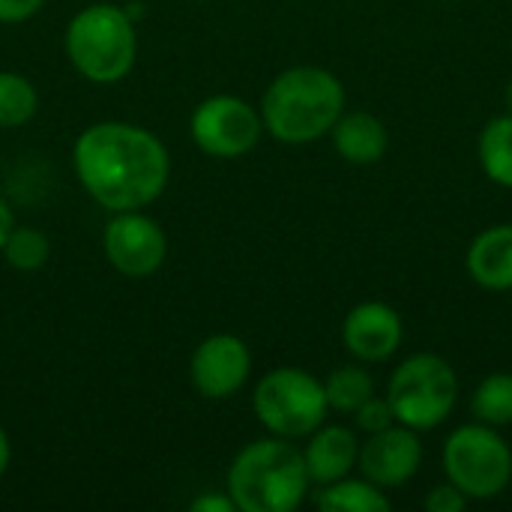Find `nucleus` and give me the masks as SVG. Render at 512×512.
<instances>
[{"mask_svg": "<svg viewBox=\"0 0 512 512\" xmlns=\"http://www.w3.org/2000/svg\"><path fill=\"white\" fill-rule=\"evenodd\" d=\"M72 159L81 186L111 213L144 210L165 192L171 174L165 144L153 132L120 120L87 126Z\"/></svg>", "mask_w": 512, "mask_h": 512, "instance_id": "obj_1", "label": "nucleus"}, {"mask_svg": "<svg viewBox=\"0 0 512 512\" xmlns=\"http://www.w3.org/2000/svg\"><path fill=\"white\" fill-rule=\"evenodd\" d=\"M345 111L342 81L321 66H294L270 81L261 99L264 129L285 144L327 135Z\"/></svg>", "mask_w": 512, "mask_h": 512, "instance_id": "obj_2", "label": "nucleus"}, {"mask_svg": "<svg viewBox=\"0 0 512 512\" xmlns=\"http://www.w3.org/2000/svg\"><path fill=\"white\" fill-rule=\"evenodd\" d=\"M309 486L303 453L288 438L243 447L228 471V495L243 512L297 510Z\"/></svg>", "mask_w": 512, "mask_h": 512, "instance_id": "obj_3", "label": "nucleus"}, {"mask_svg": "<svg viewBox=\"0 0 512 512\" xmlns=\"http://www.w3.org/2000/svg\"><path fill=\"white\" fill-rule=\"evenodd\" d=\"M138 54L135 24L114 3L84 6L66 27L69 63L96 84H114L129 75Z\"/></svg>", "mask_w": 512, "mask_h": 512, "instance_id": "obj_4", "label": "nucleus"}, {"mask_svg": "<svg viewBox=\"0 0 512 512\" xmlns=\"http://www.w3.org/2000/svg\"><path fill=\"white\" fill-rule=\"evenodd\" d=\"M459 399V378L453 366L438 354H414L408 357L390 378L387 402L393 405L396 423L429 432L441 426Z\"/></svg>", "mask_w": 512, "mask_h": 512, "instance_id": "obj_5", "label": "nucleus"}, {"mask_svg": "<svg viewBox=\"0 0 512 512\" xmlns=\"http://www.w3.org/2000/svg\"><path fill=\"white\" fill-rule=\"evenodd\" d=\"M252 408L276 438H309L330 411L324 384L294 366L267 372L252 393Z\"/></svg>", "mask_w": 512, "mask_h": 512, "instance_id": "obj_6", "label": "nucleus"}, {"mask_svg": "<svg viewBox=\"0 0 512 512\" xmlns=\"http://www.w3.org/2000/svg\"><path fill=\"white\" fill-rule=\"evenodd\" d=\"M444 468L465 498L489 501L510 486L512 450L495 426H462L444 444Z\"/></svg>", "mask_w": 512, "mask_h": 512, "instance_id": "obj_7", "label": "nucleus"}, {"mask_svg": "<svg viewBox=\"0 0 512 512\" xmlns=\"http://www.w3.org/2000/svg\"><path fill=\"white\" fill-rule=\"evenodd\" d=\"M261 114L240 96H210L204 99L189 123L192 141L216 159H240L261 138Z\"/></svg>", "mask_w": 512, "mask_h": 512, "instance_id": "obj_8", "label": "nucleus"}, {"mask_svg": "<svg viewBox=\"0 0 512 512\" xmlns=\"http://www.w3.org/2000/svg\"><path fill=\"white\" fill-rule=\"evenodd\" d=\"M105 255L117 273L129 279H147L165 264L168 240L156 219L144 216L141 210H123L105 225Z\"/></svg>", "mask_w": 512, "mask_h": 512, "instance_id": "obj_9", "label": "nucleus"}, {"mask_svg": "<svg viewBox=\"0 0 512 512\" xmlns=\"http://www.w3.org/2000/svg\"><path fill=\"white\" fill-rule=\"evenodd\" d=\"M252 372V354L240 336L216 333L207 336L192 354V384L207 399H231Z\"/></svg>", "mask_w": 512, "mask_h": 512, "instance_id": "obj_10", "label": "nucleus"}, {"mask_svg": "<svg viewBox=\"0 0 512 512\" xmlns=\"http://www.w3.org/2000/svg\"><path fill=\"white\" fill-rule=\"evenodd\" d=\"M423 462V447L414 429L408 426H390L384 432L369 435V441L360 447L357 465L369 483L378 489H396L405 486Z\"/></svg>", "mask_w": 512, "mask_h": 512, "instance_id": "obj_11", "label": "nucleus"}, {"mask_svg": "<svg viewBox=\"0 0 512 512\" xmlns=\"http://www.w3.org/2000/svg\"><path fill=\"white\" fill-rule=\"evenodd\" d=\"M342 342L363 363L390 360L402 345V318L387 303H360L342 324Z\"/></svg>", "mask_w": 512, "mask_h": 512, "instance_id": "obj_12", "label": "nucleus"}, {"mask_svg": "<svg viewBox=\"0 0 512 512\" xmlns=\"http://www.w3.org/2000/svg\"><path fill=\"white\" fill-rule=\"evenodd\" d=\"M360 447L351 429L345 426H318L312 432V441L303 453L306 471H309V483L315 486H330L342 477L351 474V468L357 465Z\"/></svg>", "mask_w": 512, "mask_h": 512, "instance_id": "obj_13", "label": "nucleus"}, {"mask_svg": "<svg viewBox=\"0 0 512 512\" xmlns=\"http://www.w3.org/2000/svg\"><path fill=\"white\" fill-rule=\"evenodd\" d=\"M468 273L486 291H512V225H495L471 243Z\"/></svg>", "mask_w": 512, "mask_h": 512, "instance_id": "obj_14", "label": "nucleus"}, {"mask_svg": "<svg viewBox=\"0 0 512 512\" xmlns=\"http://www.w3.org/2000/svg\"><path fill=\"white\" fill-rule=\"evenodd\" d=\"M330 135H333L336 153L345 162H354V165L378 162L387 153V144H390L387 126L378 117H372L369 111H351V114L342 111V117L336 120Z\"/></svg>", "mask_w": 512, "mask_h": 512, "instance_id": "obj_15", "label": "nucleus"}, {"mask_svg": "<svg viewBox=\"0 0 512 512\" xmlns=\"http://www.w3.org/2000/svg\"><path fill=\"white\" fill-rule=\"evenodd\" d=\"M315 504L324 512H387L390 510V498L384 495V489H378L375 483L363 480H351L342 477L330 486H321V492L315 495Z\"/></svg>", "mask_w": 512, "mask_h": 512, "instance_id": "obj_16", "label": "nucleus"}, {"mask_svg": "<svg viewBox=\"0 0 512 512\" xmlns=\"http://www.w3.org/2000/svg\"><path fill=\"white\" fill-rule=\"evenodd\" d=\"M480 165L492 183L512 189V114L495 117L483 126Z\"/></svg>", "mask_w": 512, "mask_h": 512, "instance_id": "obj_17", "label": "nucleus"}, {"mask_svg": "<svg viewBox=\"0 0 512 512\" xmlns=\"http://www.w3.org/2000/svg\"><path fill=\"white\" fill-rule=\"evenodd\" d=\"M324 396L327 405L339 414H354L363 402H369L375 396V384L372 375L360 366H342L336 372H330V378L324 381Z\"/></svg>", "mask_w": 512, "mask_h": 512, "instance_id": "obj_18", "label": "nucleus"}, {"mask_svg": "<svg viewBox=\"0 0 512 512\" xmlns=\"http://www.w3.org/2000/svg\"><path fill=\"white\" fill-rule=\"evenodd\" d=\"M471 411L477 417V423L486 426H512V375L498 372L480 381V387L474 390L471 399Z\"/></svg>", "mask_w": 512, "mask_h": 512, "instance_id": "obj_19", "label": "nucleus"}, {"mask_svg": "<svg viewBox=\"0 0 512 512\" xmlns=\"http://www.w3.org/2000/svg\"><path fill=\"white\" fill-rule=\"evenodd\" d=\"M39 108L36 87L18 72H0V129L24 126Z\"/></svg>", "mask_w": 512, "mask_h": 512, "instance_id": "obj_20", "label": "nucleus"}, {"mask_svg": "<svg viewBox=\"0 0 512 512\" xmlns=\"http://www.w3.org/2000/svg\"><path fill=\"white\" fill-rule=\"evenodd\" d=\"M9 261V267H15L18 273H36L45 267L48 255H51V243L42 231L36 228H15L9 231L3 249H0Z\"/></svg>", "mask_w": 512, "mask_h": 512, "instance_id": "obj_21", "label": "nucleus"}, {"mask_svg": "<svg viewBox=\"0 0 512 512\" xmlns=\"http://www.w3.org/2000/svg\"><path fill=\"white\" fill-rule=\"evenodd\" d=\"M354 417H357V426H360L366 435H375V432H384V429L396 426L393 405H390L387 399H378V396H372L369 402H363V405L354 411Z\"/></svg>", "mask_w": 512, "mask_h": 512, "instance_id": "obj_22", "label": "nucleus"}, {"mask_svg": "<svg viewBox=\"0 0 512 512\" xmlns=\"http://www.w3.org/2000/svg\"><path fill=\"white\" fill-rule=\"evenodd\" d=\"M465 504H468V498H465L453 483L435 486V489L426 495V510L429 512H459L465 510Z\"/></svg>", "mask_w": 512, "mask_h": 512, "instance_id": "obj_23", "label": "nucleus"}, {"mask_svg": "<svg viewBox=\"0 0 512 512\" xmlns=\"http://www.w3.org/2000/svg\"><path fill=\"white\" fill-rule=\"evenodd\" d=\"M42 6H45V0H0V21H3V24L27 21V18H33Z\"/></svg>", "mask_w": 512, "mask_h": 512, "instance_id": "obj_24", "label": "nucleus"}, {"mask_svg": "<svg viewBox=\"0 0 512 512\" xmlns=\"http://www.w3.org/2000/svg\"><path fill=\"white\" fill-rule=\"evenodd\" d=\"M192 510L195 512H234L237 510V504H234V498H231V495H213V492H207V495H201L198 501H192Z\"/></svg>", "mask_w": 512, "mask_h": 512, "instance_id": "obj_25", "label": "nucleus"}, {"mask_svg": "<svg viewBox=\"0 0 512 512\" xmlns=\"http://www.w3.org/2000/svg\"><path fill=\"white\" fill-rule=\"evenodd\" d=\"M12 225H15V222H12V210H9V204L0 198V249H3V243H6Z\"/></svg>", "mask_w": 512, "mask_h": 512, "instance_id": "obj_26", "label": "nucleus"}, {"mask_svg": "<svg viewBox=\"0 0 512 512\" xmlns=\"http://www.w3.org/2000/svg\"><path fill=\"white\" fill-rule=\"evenodd\" d=\"M9 456H12V450H9V438H6V432L0 429V477H3V471L9 468Z\"/></svg>", "mask_w": 512, "mask_h": 512, "instance_id": "obj_27", "label": "nucleus"}, {"mask_svg": "<svg viewBox=\"0 0 512 512\" xmlns=\"http://www.w3.org/2000/svg\"><path fill=\"white\" fill-rule=\"evenodd\" d=\"M507 108H510V114H512V78H510V84H507Z\"/></svg>", "mask_w": 512, "mask_h": 512, "instance_id": "obj_28", "label": "nucleus"}]
</instances>
